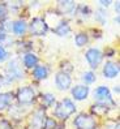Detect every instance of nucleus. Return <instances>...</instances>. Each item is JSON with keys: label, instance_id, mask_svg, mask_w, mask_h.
Here are the masks:
<instances>
[{"label": "nucleus", "instance_id": "nucleus-24", "mask_svg": "<svg viewBox=\"0 0 120 129\" xmlns=\"http://www.w3.org/2000/svg\"><path fill=\"white\" fill-rule=\"evenodd\" d=\"M7 59H8V52H7V50L3 46H0V63L7 60Z\"/></svg>", "mask_w": 120, "mask_h": 129}, {"label": "nucleus", "instance_id": "nucleus-22", "mask_svg": "<svg viewBox=\"0 0 120 129\" xmlns=\"http://www.w3.org/2000/svg\"><path fill=\"white\" fill-rule=\"evenodd\" d=\"M55 126L56 123L54 121V119H44V124H43L44 129H55Z\"/></svg>", "mask_w": 120, "mask_h": 129}, {"label": "nucleus", "instance_id": "nucleus-6", "mask_svg": "<svg viewBox=\"0 0 120 129\" xmlns=\"http://www.w3.org/2000/svg\"><path fill=\"white\" fill-rule=\"evenodd\" d=\"M35 98V91L32 87H21L18 90L17 94V99L20 101V103L22 104H29L34 101Z\"/></svg>", "mask_w": 120, "mask_h": 129}, {"label": "nucleus", "instance_id": "nucleus-14", "mask_svg": "<svg viewBox=\"0 0 120 129\" xmlns=\"http://www.w3.org/2000/svg\"><path fill=\"white\" fill-rule=\"evenodd\" d=\"M22 63L27 68H35L37 64H38V57L34 54H25L24 57H22Z\"/></svg>", "mask_w": 120, "mask_h": 129}, {"label": "nucleus", "instance_id": "nucleus-5", "mask_svg": "<svg viewBox=\"0 0 120 129\" xmlns=\"http://www.w3.org/2000/svg\"><path fill=\"white\" fill-rule=\"evenodd\" d=\"M7 73H8V80L7 82H11L13 80H21L24 77V72L20 68V65L17 64L16 60H13L12 63H9L8 68H7Z\"/></svg>", "mask_w": 120, "mask_h": 129}, {"label": "nucleus", "instance_id": "nucleus-26", "mask_svg": "<svg viewBox=\"0 0 120 129\" xmlns=\"http://www.w3.org/2000/svg\"><path fill=\"white\" fill-rule=\"evenodd\" d=\"M0 129H12V128H11V124L8 123V121L2 120L0 121Z\"/></svg>", "mask_w": 120, "mask_h": 129}, {"label": "nucleus", "instance_id": "nucleus-29", "mask_svg": "<svg viewBox=\"0 0 120 129\" xmlns=\"http://www.w3.org/2000/svg\"><path fill=\"white\" fill-rule=\"evenodd\" d=\"M115 8H116V12H119V3L116 2V7H115Z\"/></svg>", "mask_w": 120, "mask_h": 129}, {"label": "nucleus", "instance_id": "nucleus-10", "mask_svg": "<svg viewBox=\"0 0 120 129\" xmlns=\"http://www.w3.org/2000/svg\"><path fill=\"white\" fill-rule=\"evenodd\" d=\"M72 95L74 99L77 101H82V99H86L87 95H89V87L85 85H77L72 89Z\"/></svg>", "mask_w": 120, "mask_h": 129}, {"label": "nucleus", "instance_id": "nucleus-28", "mask_svg": "<svg viewBox=\"0 0 120 129\" xmlns=\"http://www.w3.org/2000/svg\"><path fill=\"white\" fill-rule=\"evenodd\" d=\"M102 5H104V7H108L110 4H111V2H110V0H107V2H99Z\"/></svg>", "mask_w": 120, "mask_h": 129}, {"label": "nucleus", "instance_id": "nucleus-18", "mask_svg": "<svg viewBox=\"0 0 120 129\" xmlns=\"http://www.w3.org/2000/svg\"><path fill=\"white\" fill-rule=\"evenodd\" d=\"M107 111H108L107 104H103V103H99V104H97V106L93 107V112L95 113V115H98V116H103Z\"/></svg>", "mask_w": 120, "mask_h": 129}, {"label": "nucleus", "instance_id": "nucleus-20", "mask_svg": "<svg viewBox=\"0 0 120 129\" xmlns=\"http://www.w3.org/2000/svg\"><path fill=\"white\" fill-rule=\"evenodd\" d=\"M42 103H43V106H46V107H51V106L55 103V96L52 94H44L42 96Z\"/></svg>", "mask_w": 120, "mask_h": 129}, {"label": "nucleus", "instance_id": "nucleus-4", "mask_svg": "<svg viewBox=\"0 0 120 129\" xmlns=\"http://www.w3.org/2000/svg\"><path fill=\"white\" fill-rule=\"evenodd\" d=\"M86 60L92 68H97L103 60V55L98 48H89L86 52Z\"/></svg>", "mask_w": 120, "mask_h": 129}, {"label": "nucleus", "instance_id": "nucleus-2", "mask_svg": "<svg viewBox=\"0 0 120 129\" xmlns=\"http://www.w3.org/2000/svg\"><path fill=\"white\" fill-rule=\"evenodd\" d=\"M73 124L77 129H93L95 126V120L92 116L81 113V115H78L76 119H74Z\"/></svg>", "mask_w": 120, "mask_h": 129}, {"label": "nucleus", "instance_id": "nucleus-25", "mask_svg": "<svg viewBox=\"0 0 120 129\" xmlns=\"http://www.w3.org/2000/svg\"><path fill=\"white\" fill-rule=\"evenodd\" d=\"M7 16V7L0 3V18H5Z\"/></svg>", "mask_w": 120, "mask_h": 129}, {"label": "nucleus", "instance_id": "nucleus-9", "mask_svg": "<svg viewBox=\"0 0 120 129\" xmlns=\"http://www.w3.org/2000/svg\"><path fill=\"white\" fill-rule=\"evenodd\" d=\"M44 123V111L43 110H38L32 119V123H30V129H41L43 126Z\"/></svg>", "mask_w": 120, "mask_h": 129}, {"label": "nucleus", "instance_id": "nucleus-23", "mask_svg": "<svg viewBox=\"0 0 120 129\" xmlns=\"http://www.w3.org/2000/svg\"><path fill=\"white\" fill-rule=\"evenodd\" d=\"M95 20L99 21L101 24H104L106 22V13H103L102 11H98L95 13Z\"/></svg>", "mask_w": 120, "mask_h": 129}, {"label": "nucleus", "instance_id": "nucleus-16", "mask_svg": "<svg viewBox=\"0 0 120 129\" xmlns=\"http://www.w3.org/2000/svg\"><path fill=\"white\" fill-rule=\"evenodd\" d=\"M12 99H13V95L11 93L0 94V110H4V108L8 107L12 102Z\"/></svg>", "mask_w": 120, "mask_h": 129}, {"label": "nucleus", "instance_id": "nucleus-7", "mask_svg": "<svg viewBox=\"0 0 120 129\" xmlns=\"http://www.w3.org/2000/svg\"><path fill=\"white\" fill-rule=\"evenodd\" d=\"M94 98L98 102L103 103V104H107V103H112L111 101V93L110 90L106 86H101V87H97L94 90Z\"/></svg>", "mask_w": 120, "mask_h": 129}, {"label": "nucleus", "instance_id": "nucleus-12", "mask_svg": "<svg viewBox=\"0 0 120 129\" xmlns=\"http://www.w3.org/2000/svg\"><path fill=\"white\" fill-rule=\"evenodd\" d=\"M57 8L64 14H71L76 9V4H74V2H59Z\"/></svg>", "mask_w": 120, "mask_h": 129}, {"label": "nucleus", "instance_id": "nucleus-17", "mask_svg": "<svg viewBox=\"0 0 120 129\" xmlns=\"http://www.w3.org/2000/svg\"><path fill=\"white\" fill-rule=\"evenodd\" d=\"M69 31H71V27H69V25L67 24V22H64V21H60V24L55 27V33L59 34V35H67Z\"/></svg>", "mask_w": 120, "mask_h": 129}, {"label": "nucleus", "instance_id": "nucleus-3", "mask_svg": "<svg viewBox=\"0 0 120 129\" xmlns=\"http://www.w3.org/2000/svg\"><path fill=\"white\" fill-rule=\"evenodd\" d=\"M30 31H32L34 35H43L47 31V24L43 18L35 17L30 22Z\"/></svg>", "mask_w": 120, "mask_h": 129}, {"label": "nucleus", "instance_id": "nucleus-11", "mask_svg": "<svg viewBox=\"0 0 120 129\" xmlns=\"http://www.w3.org/2000/svg\"><path fill=\"white\" fill-rule=\"evenodd\" d=\"M103 74H104V77H107V78H114L116 77V76L119 74V65L115 64V63H106L103 67Z\"/></svg>", "mask_w": 120, "mask_h": 129}, {"label": "nucleus", "instance_id": "nucleus-15", "mask_svg": "<svg viewBox=\"0 0 120 129\" xmlns=\"http://www.w3.org/2000/svg\"><path fill=\"white\" fill-rule=\"evenodd\" d=\"M26 29H27V26L25 24V21H17L11 26V30L13 31V34H16V35H24Z\"/></svg>", "mask_w": 120, "mask_h": 129}, {"label": "nucleus", "instance_id": "nucleus-21", "mask_svg": "<svg viewBox=\"0 0 120 129\" xmlns=\"http://www.w3.org/2000/svg\"><path fill=\"white\" fill-rule=\"evenodd\" d=\"M82 80H84L86 85H90V83H93L95 81V74L93 72H85L82 74Z\"/></svg>", "mask_w": 120, "mask_h": 129}, {"label": "nucleus", "instance_id": "nucleus-8", "mask_svg": "<svg viewBox=\"0 0 120 129\" xmlns=\"http://www.w3.org/2000/svg\"><path fill=\"white\" fill-rule=\"evenodd\" d=\"M55 83H56V86H57L59 90H68L69 86H71V83H72V80L68 76V73L60 72V73L56 74V77H55Z\"/></svg>", "mask_w": 120, "mask_h": 129}, {"label": "nucleus", "instance_id": "nucleus-19", "mask_svg": "<svg viewBox=\"0 0 120 129\" xmlns=\"http://www.w3.org/2000/svg\"><path fill=\"white\" fill-rule=\"evenodd\" d=\"M74 41H76V44L78 47H82V46H85V44L87 43V35L85 33H80V34L76 35Z\"/></svg>", "mask_w": 120, "mask_h": 129}, {"label": "nucleus", "instance_id": "nucleus-1", "mask_svg": "<svg viewBox=\"0 0 120 129\" xmlns=\"http://www.w3.org/2000/svg\"><path fill=\"white\" fill-rule=\"evenodd\" d=\"M74 111H76V106L73 104V102L71 99H63L56 106L55 116L59 117V119H62V120H64L68 116H71Z\"/></svg>", "mask_w": 120, "mask_h": 129}, {"label": "nucleus", "instance_id": "nucleus-13", "mask_svg": "<svg viewBox=\"0 0 120 129\" xmlns=\"http://www.w3.org/2000/svg\"><path fill=\"white\" fill-rule=\"evenodd\" d=\"M33 76H34L37 80H44V78H47V76H48L47 67H44V65H37L34 68V71H33Z\"/></svg>", "mask_w": 120, "mask_h": 129}, {"label": "nucleus", "instance_id": "nucleus-27", "mask_svg": "<svg viewBox=\"0 0 120 129\" xmlns=\"http://www.w3.org/2000/svg\"><path fill=\"white\" fill-rule=\"evenodd\" d=\"M5 38H7V34H5V30H4V27H0V42L5 41Z\"/></svg>", "mask_w": 120, "mask_h": 129}]
</instances>
